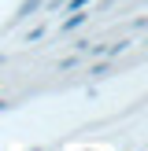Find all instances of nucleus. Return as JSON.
Returning <instances> with one entry per match:
<instances>
[{"label":"nucleus","instance_id":"obj_9","mask_svg":"<svg viewBox=\"0 0 148 151\" xmlns=\"http://www.w3.org/2000/svg\"><path fill=\"white\" fill-rule=\"evenodd\" d=\"M0 63H4V55H0Z\"/></svg>","mask_w":148,"mask_h":151},{"label":"nucleus","instance_id":"obj_3","mask_svg":"<svg viewBox=\"0 0 148 151\" xmlns=\"http://www.w3.org/2000/svg\"><path fill=\"white\" fill-rule=\"evenodd\" d=\"M63 4H67V11H81V7H89L93 0H63Z\"/></svg>","mask_w":148,"mask_h":151},{"label":"nucleus","instance_id":"obj_8","mask_svg":"<svg viewBox=\"0 0 148 151\" xmlns=\"http://www.w3.org/2000/svg\"><path fill=\"white\" fill-rule=\"evenodd\" d=\"M52 4H63V0H52Z\"/></svg>","mask_w":148,"mask_h":151},{"label":"nucleus","instance_id":"obj_5","mask_svg":"<svg viewBox=\"0 0 148 151\" xmlns=\"http://www.w3.org/2000/svg\"><path fill=\"white\" fill-rule=\"evenodd\" d=\"M78 63H81L78 55H74V59H63V63H59V70H74V66H78Z\"/></svg>","mask_w":148,"mask_h":151},{"label":"nucleus","instance_id":"obj_2","mask_svg":"<svg viewBox=\"0 0 148 151\" xmlns=\"http://www.w3.org/2000/svg\"><path fill=\"white\" fill-rule=\"evenodd\" d=\"M67 15H70V19H67L63 26H59V33H74V29H78L81 22L89 19V15H85V7H81V11H67Z\"/></svg>","mask_w":148,"mask_h":151},{"label":"nucleus","instance_id":"obj_1","mask_svg":"<svg viewBox=\"0 0 148 151\" xmlns=\"http://www.w3.org/2000/svg\"><path fill=\"white\" fill-rule=\"evenodd\" d=\"M41 4H44V0H22L19 11H15V22H26L30 15H37V11H41Z\"/></svg>","mask_w":148,"mask_h":151},{"label":"nucleus","instance_id":"obj_7","mask_svg":"<svg viewBox=\"0 0 148 151\" xmlns=\"http://www.w3.org/2000/svg\"><path fill=\"white\" fill-rule=\"evenodd\" d=\"M4 107H7V103H4V100H0V111H4Z\"/></svg>","mask_w":148,"mask_h":151},{"label":"nucleus","instance_id":"obj_6","mask_svg":"<svg viewBox=\"0 0 148 151\" xmlns=\"http://www.w3.org/2000/svg\"><path fill=\"white\" fill-rule=\"evenodd\" d=\"M89 74H93V78H104V74H107V63H96V66H93Z\"/></svg>","mask_w":148,"mask_h":151},{"label":"nucleus","instance_id":"obj_4","mask_svg":"<svg viewBox=\"0 0 148 151\" xmlns=\"http://www.w3.org/2000/svg\"><path fill=\"white\" fill-rule=\"evenodd\" d=\"M41 37H44V26H33V29L26 33V44H30V41H41Z\"/></svg>","mask_w":148,"mask_h":151}]
</instances>
